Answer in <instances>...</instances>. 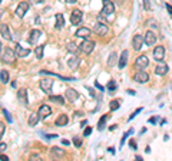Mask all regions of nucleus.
Returning <instances> with one entry per match:
<instances>
[{
    "label": "nucleus",
    "instance_id": "obj_18",
    "mask_svg": "<svg viewBox=\"0 0 172 161\" xmlns=\"http://www.w3.org/2000/svg\"><path fill=\"white\" fill-rule=\"evenodd\" d=\"M68 122H69L68 115H66V114H60V115L57 117V120L55 121V125H56V127H65V125H68Z\"/></svg>",
    "mask_w": 172,
    "mask_h": 161
},
{
    "label": "nucleus",
    "instance_id": "obj_24",
    "mask_svg": "<svg viewBox=\"0 0 172 161\" xmlns=\"http://www.w3.org/2000/svg\"><path fill=\"white\" fill-rule=\"evenodd\" d=\"M65 155V151L62 148H57V147H52L50 150V157L52 158H62Z\"/></svg>",
    "mask_w": 172,
    "mask_h": 161
},
{
    "label": "nucleus",
    "instance_id": "obj_43",
    "mask_svg": "<svg viewBox=\"0 0 172 161\" xmlns=\"http://www.w3.org/2000/svg\"><path fill=\"white\" fill-rule=\"evenodd\" d=\"M6 148H7L6 142H0V153H3V151H6Z\"/></svg>",
    "mask_w": 172,
    "mask_h": 161
},
{
    "label": "nucleus",
    "instance_id": "obj_42",
    "mask_svg": "<svg viewBox=\"0 0 172 161\" xmlns=\"http://www.w3.org/2000/svg\"><path fill=\"white\" fill-rule=\"evenodd\" d=\"M91 132H92V128H85V131H83V135L85 137H88V135H91Z\"/></svg>",
    "mask_w": 172,
    "mask_h": 161
},
{
    "label": "nucleus",
    "instance_id": "obj_12",
    "mask_svg": "<svg viewBox=\"0 0 172 161\" xmlns=\"http://www.w3.org/2000/svg\"><path fill=\"white\" fill-rule=\"evenodd\" d=\"M142 45H143V36L142 35H135L133 39H132V48L135 51H139L142 48Z\"/></svg>",
    "mask_w": 172,
    "mask_h": 161
},
{
    "label": "nucleus",
    "instance_id": "obj_23",
    "mask_svg": "<svg viewBox=\"0 0 172 161\" xmlns=\"http://www.w3.org/2000/svg\"><path fill=\"white\" fill-rule=\"evenodd\" d=\"M79 65H81V59H79V56H72L70 59L68 61V66L70 69H76V68H79Z\"/></svg>",
    "mask_w": 172,
    "mask_h": 161
},
{
    "label": "nucleus",
    "instance_id": "obj_51",
    "mask_svg": "<svg viewBox=\"0 0 172 161\" xmlns=\"http://www.w3.org/2000/svg\"><path fill=\"white\" fill-rule=\"evenodd\" d=\"M86 125H88V121H82V124H81V127H86Z\"/></svg>",
    "mask_w": 172,
    "mask_h": 161
},
{
    "label": "nucleus",
    "instance_id": "obj_6",
    "mask_svg": "<svg viewBox=\"0 0 172 161\" xmlns=\"http://www.w3.org/2000/svg\"><path fill=\"white\" fill-rule=\"evenodd\" d=\"M148 65H149V59H148V56H146V55H141V56L136 58L135 68L138 69V71H139V69H145Z\"/></svg>",
    "mask_w": 172,
    "mask_h": 161
},
{
    "label": "nucleus",
    "instance_id": "obj_47",
    "mask_svg": "<svg viewBox=\"0 0 172 161\" xmlns=\"http://www.w3.org/2000/svg\"><path fill=\"white\" fill-rule=\"evenodd\" d=\"M95 86H96V88L98 89H101V91H103V86L101 85V83H98V82H95Z\"/></svg>",
    "mask_w": 172,
    "mask_h": 161
},
{
    "label": "nucleus",
    "instance_id": "obj_8",
    "mask_svg": "<svg viewBox=\"0 0 172 161\" xmlns=\"http://www.w3.org/2000/svg\"><path fill=\"white\" fill-rule=\"evenodd\" d=\"M165 58V48L164 46H155L154 49V59L158 62H162Z\"/></svg>",
    "mask_w": 172,
    "mask_h": 161
},
{
    "label": "nucleus",
    "instance_id": "obj_34",
    "mask_svg": "<svg viewBox=\"0 0 172 161\" xmlns=\"http://www.w3.org/2000/svg\"><path fill=\"white\" fill-rule=\"evenodd\" d=\"M108 89H109V92L111 94H113L115 91H116V82H115L113 79H111L108 82Z\"/></svg>",
    "mask_w": 172,
    "mask_h": 161
},
{
    "label": "nucleus",
    "instance_id": "obj_32",
    "mask_svg": "<svg viewBox=\"0 0 172 161\" xmlns=\"http://www.w3.org/2000/svg\"><path fill=\"white\" fill-rule=\"evenodd\" d=\"M119 106H121V101H119V99H113V101H111V104H109L111 111H116Z\"/></svg>",
    "mask_w": 172,
    "mask_h": 161
},
{
    "label": "nucleus",
    "instance_id": "obj_54",
    "mask_svg": "<svg viewBox=\"0 0 172 161\" xmlns=\"http://www.w3.org/2000/svg\"><path fill=\"white\" fill-rule=\"evenodd\" d=\"M32 158H33V160H36V158H39V155H37V154H33V155H32Z\"/></svg>",
    "mask_w": 172,
    "mask_h": 161
},
{
    "label": "nucleus",
    "instance_id": "obj_10",
    "mask_svg": "<svg viewBox=\"0 0 172 161\" xmlns=\"http://www.w3.org/2000/svg\"><path fill=\"white\" fill-rule=\"evenodd\" d=\"M95 33L96 35H99V36H105V35L109 32V29H108V26L105 23H101V22H98V23L95 24Z\"/></svg>",
    "mask_w": 172,
    "mask_h": 161
},
{
    "label": "nucleus",
    "instance_id": "obj_26",
    "mask_svg": "<svg viewBox=\"0 0 172 161\" xmlns=\"http://www.w3.org/2000/svg\"><path fill=\"white\" fill-rule=\"evenodd\" d=\"M168 71H169V66L168 65H164V63H162V65L155 66V73H156V75H159V76L168 73Z\"/></svg>",
    "mask_w": 172,
    "mask_h": 161
},
{
    "label": "nucleus",
    "instance_id": "obj_1",
    "mask_svg": "<svg viewBox=\"0 0 172 161\" xmlns=\"http://www.w3.org/2000/svg\"><path fill=\"white\" fill-rule=\"evenodd\" d=\"M79 49H81L83 53H86V55H89V53H92V51L95 49V42L91 40V39H85L83 42L81 43V46H79Z\"/></svg>",
    "mask_w": 172,
    "mask_h": 161
},
{
    "label": "nucleus",
    "instance_id": "obj_38",
    "mask_svg": "<svg viewBox=\"0 0 172 161\" xmlns=\"http://www.w3.org/2000/svg\"><path fill=\"white\" fill-rule=\"evenodd\" d=\"M3 114H4V117L7 118V122H13V118L10 117V114H9V111H6V110H3Z\"/></svg>",
    "mask_w": 172,
    "mask_h": 161
},
{
    "label": "nucleus",
    "instance_id": "obj_55",
    "mask_svg": "<svg viewBox=\"0 0 172 161\" xmlns=\"http://www.w3.org/2000/svg\"><path fill=\"white\" fill-rule=\"evenodd\" d=\"M66 2H68V3H75L76 0H66Z\"/></svg>",
    "mask_w": 172,
    "mask_h": 161
},
{
    "label": "nucleus",
    "instance_id": "obj_56",
    "mask_svg": "<svg viewBox=\"0 0 172 161\" xmlns=\"http://www.w3.org/2000/svg\"><path fill=\"white\" fill-rule=\"evenodd\" d=\"M0 51H2V42H0Z\"/></svg>",
    "mask_w": 172,
    "mask_h": 161
},
{
    "label": "nucleus",
    "instance_id": "obj_57",
    "mask_svg": "<svg viewBox=\"0 0 172 161\" xmlns=\"http://www.w3.org/2000/svg\"><path fill=\"white\" fill-rule=\"evenodd\" d=\"M0 3H2V0H0Z\"/></svg>",
    "mask_w": 172,
    "mask_h": 161
},
{
    "label": "nucleus",
    "instance_id": "obj_39",
    "mask_svg": "<svg viewBox=\"0 0 172 161\" xmlns=\"http://www.w3.org/2000/svg\"><path fill=\"white\" fill-rule=\"evenodd\" d=\"M4 130H6V125H4L3 122H0V138L3 137V134H4Z\"/></svg>",
    "mask_w": 172,
    "mask_h": 161
},
{
    "label": "nucleus",
    "instance_id": "obj_21",
    "mask_svg": "<svg viewBox=\"0 0 172 161\" xmlns=\"http://www.w3.org/2000/svg\"><path fill=\"white\" fill-rule=\"evenodd\" d=\"M128 55H129L128 51H123L121 53V58H119V61H118V66L121 69H123L126 66V63H128Z\"/></svg>",
    "mask_w": 172,
    "mask_h": 161
},
{
    "label": "nucleus",
    "instance_id": "obj_27",
    "mask_svg": "<svg viewBox=\"0 0 172 161\" xmlns=\"http://www.w3.org/2000/svg\"><path fill=\"white\" fill-rule=\"evenodd\" d=\"M39 121H40V118H39V114H32L30 117H29V125H30V127H34V125H36L37 122H39Z\"/></svg>",
    "mask_w": 172,
    "mask_h": 161
},
{
    "label": "nucleus",
    "instance_id": "obj_36",
    "mask_svg": "<svg viewBox=\"0 0 172 161\" xmlns=\"http://www.w3.org/2000/svg\"><path fill=\"white\" fill-rule=\"evenodd\" d=\"M132 132H133V130H129V131H126V132L123 134V137H122V140H121V147H122V145H123V144H125L126 138H128V137H129V135H131Z\"/></svg>",
    "mask_w": 172,
    "mask_h": 161
},
{
    "label": "nucleus",
    "instance_id": "obj_11",
    "mask_svg": "<svg viewBox=\"0 0 172 161\" xmlns=\"http://www.w3.org/2000/svg\"><path fill=\"white\" fill-rule=\"evenodd\" d=\"M14 53H16L17 58H26V56L30 53V49H24L22 45L17 43L16 48H14Z\"/></svg>",
    "mask_w": 172,
    "mask_h": 161
},
{
    "label": "nucleus",
    "instance_id": "obj_33",
    "mask_svg": "<svg viewBox=\"0 0 172 161\" xmlns=\"http://www.w3.org/2000/svg\"><path fill=\"white\" fill-rule=\"evenodd\" d=\"M0 81H2V82H9V72H7V71H2V72H0Z\"/></svg>",
    "mask_w": 172,
    "mask_h": 161
},
{
    "label": "nucleus",
    "instance_id": "obj_50",
    "mask_svg": "<svg viewBox=\"0 0 172 161\" xmlns=\"http://www.w3.org/2000/svg\"><path fill=\"white\" fill-rule=\"evenodd\" d=\"M56 137H57L56 134H52V135L49 134V135H46V138H49V140H50V138H56Z\"/></svg>",
    "mask_w": 172,
    "mask_h": 161
},
{
    "label": "nucleus",
    "instance_id": "obj_16",
    "mask_svg": "<svg viewBox=\"0 0 172 161\" xmlns=\"http://www.w3.org/2000/svg\"><path fill=\"white\" fill-rule=\"evenodd\" d=\"M0 35H2V38L6 39V40H10L12 39V33H10V30H9V26L4 23L0 24Z\"/></svg>",
    "mask_w": 172,
    "mask_h": 161
},
{
    "label": "nucleus",
    "instance_id": "obj_5",
    "mask_svg": "<svg viewBox=\"0 0 172 161\" xmlns=\"http://www.w3.org/2000/svg\"><path fill=\"white\" fill-rule=\"evenodd\" d=\"M27 10H29V3H27V2H20V3L17 4L14 13H16L17 17H24V14L27 13Z\"/></svg>",
    "mask_w": 172,
    "mask_h": 161
},
{
    "label": "nucleus",
    "instance_id": "obj_7",
    "mask_svg": "<svg viewBox=\"0 0 172 161\" xmlns=\"http://www.w3.org/2000/svg\"><path fill=\"white\" fill-rule=\"evenodd\" d=\"M115 12V4L109 0H103V7H102V13L105 16H109V14H113Z\"/></svg>",
    "mask_w": 172,
    "mask_h": 161
},
{
    "label": "nucleus",
    "instance_id": "obj_37",
    "mask_svg": "<svg viewBox=\"0 0 172 161\" xmlns=\"http://www.w3.org/2000/svg\"><path fill=\"white\" fill-rule=\"evenodd\" d=\"M73 144L76 145V147H81V145H82V140L79 137H73Z\"/></svg>",
    "mask_w": 172,
    "mask_h": 161
},
{
    "label": "nucleus",
    "instance_id": "obj_30",
    "mask_svg": "<svg viewBox=\"0 0 172 161\" xmlns=\"http://www.w3.org/2000/svg\"><path fill=\"white\" fill-rule=\"evenodd\" d=\"M43 49H44L43 45H40V46H37V48L34 49V55H36L37 59H42V58H43Z\"/></svg>",
    "mask_w": 172,
    "mask_h": 161
},
{
    "label": "nucleus",
    "instance_id": "obj_35",
    "mask_svg": "<svg viewBox=\"0 0 172 161\" xmlns=\"http://www.w3.org/2000/svg\"><path fill=\"white\" fill-rule=\"evenodd\" d=\"M115 61H116V53L113 52V53H111V56H109V59H108V65H109V68L115 65Z\"/></svg>",
    "mask_w": 172,
    "mask_h": 161
},
{
    "label": "nucleus",
    "instance_id": "obj_22",
    "mask_svg": "<svg viewBox=\"0 0 172 161\" xmlns=\"http://www.w3.org/2000/svg\"><path fill=\"white\" fill-rule=\"evenodd\" d=\"M91 33H92L91 29H88V28H79L78 30H76V36H78V38H82V39L89 38Z\"/></svg>",
    "mask_w": 172,
    "mask_h": 161
},
{
    "label": "nucleus",
    "instance_id": "obj_17",
    "mask_svg": "<svg viewBox=\"0 0 172 161\" xmlns=\"http://www.w3.org/2000/svg\"><path fill=\"white\" fill-rule=\"evenodd\" d=\"M82 12L81 10H73L72 12V14H70V22H72V24H79L82 22Z\"/></svg>",
    "mask_w": 172,
    "mask_h": 161
},
{
    "label": "nucleus",
    "instance_id": "obj_45",
    "mask_svg": "<svg viewBox=\"0 0 172 161\" xmlns=\"http://www.w3.org/2000/svg\"><path fill=\"white\" fill-rule=\"evenodd\" d=\"M149 122H151V124H156V122H158V117H152V118H149Z\"/></svg>",
    "mask_w": 172,
    "mask_h": 161
},
{
    "label": "nucleus",
    "instance_id": "obj_3",
    "mask_svg": "<svg viewBox=\"0 0 172 161\" xmlns=\"http://www.w3.org/2000/svg\"><path fill=\"white\" fill-rule=\"evenodd\" d=\"M14 59H16V53H14V51H12L10 48L4 49L3 56H2V61L6 62V63H13Z\"/></svg>",
    "mask_w": 172,
    "mask_h": 161
},
{
    "label": "nucleus",
    "instance_id": "obj_46",
    "mask_svg": "<svg viewBox=\"0 0 172 161\" xmlns=\"http://www.w3.org/2000/svg\"><path fill=\"white\" fill-rule=\"evenodd\" d=\"M165 6H166V10L169 12V14H172V6L171 4H165Z\"/></svg>",
    "mask_w": 172,
    "mask_h": 161
},
{
    "label": "nucleus",
    "instance_id": "obj_4",
    "mask_svg": "<svg viewBox=\"0 0 172 161\" xmlns=\"http://www.w3.org/2000/svg\"><path fill=\"white\" fill-rule=\"evenodd\" d=\"M132 79H133L135 82H138V83H146L149 81V75L146 72H143V69H139L138 72L133 75V78Z\"/></svg>",
    "mask_w": 172,
    "mask_h": 161
},
{
    "label": "nucleus",
    "instance_id": "obj_15",
    "mask_svg": "<svg viewBox=\"0 0 172 161\" xmlns=\"http://www.w3.org/2000/svg\"><path fill=\"white\" fill-rule=\"evenodd\" d=\"M40 35H42V32H40V30H37V29H33V30H32L30 33H29V38H27L29 43H30V45H34L37 40H39Z\"/></svg>",
    "mask_w": 172,
    "mask_h": 161
},
{
    "label": "nucleus",
    "instance_id": "obj_52",
    "mask_svg": "<svg viewBox=\"0 0 172 161\" xmlns=\"http://www.w3.org/2000/svg\"><path fill=\"white\" fill-rule=\"evenodd\" d=\"M88 91L91 92V95H92V96H95V91H93V89H92V88H88Z\"/></svg>",
    "mask_w": 172,
    "mask_h": 161
},
{
    "label": "nucleus",
    "instance_id": "obj_44",
    "mask_svg": "<svg viewBox=\"0 0 172 161\" xmlns=\"http://www.w3.org/2000/svg\"><path fill=\"white\" fill-rule=\"evenodd\" d=\"M129 145H131V148H132V150H136V142H135V141H133V140H131V141H129Z\"/></svg>",
    "mask_w": 172,
    "mask_h": 161
},
{
    "label": "nucleus",
    "instance_id": "obj_20",
    "mask_svg": "<svg viewBox=\"0 0 172 161\" xmlns=\"http://www.w3.org/2000/svg\"><path fill=\"white\" fill-rule=\"evenodd\" d=\"M65 95H66V99L70 101V102H73L75 99H78L79 94L76 92L73 88H68V89H66V92H65Z\"/></svg>",
    "mask_w": 172,
    "mask_h": 161
},
{
    "label": "nucleus",
    "instance_id": "obj_28",
    "mask_svg": "<svg viewBox=\"0 0 172 161\" xmlns=\"http://www.w3.org/2000/svg\"><path fill=\"white\" fill-rule=\"evenodd\" d=\"M108 118H109V115H108V114H105L103 117L99 120V122H98V130L99 131H103L105 130V122H106V120H108Z\"/></svg>",
    "mask_w": 172,
    "mask_h": 161
},
{
    "label": "nucleus",
    "instance_id": "obj_53",
    "mask_svg": "<svg viewBox=\"0 0 172 161\" xmlns=\"http://www.w3.org/2000/svg\"><path fill=\"white\" fill-rule=\"evenodd\" d=\"M32 3H42V2H43V0H30Z\"/></svg>",
    "mask_w": 172,
    "mask_h": 161
},
{
    "label": "nucleus",
    "instance_id": "obj_29",
    "mask_svg": "<svg viewBox=\"0 0 172 161\" xmlns=\"http://www.w3.org/2000/svg\"><path fill=\"white\" fill-rule=\"evenodd\" d=\"M50 101L52 102H56V104H65V98L62 95H50Z\"/></svg>",
    "mask_w": 172,
    "mask_h": 161
},
{
    "label": "nucleus",
    "instance_id": "obj_49",
    "mask_svg": "<svg viewBox=\"0 0 172 161\" xmlns=\"http://www.w3.org/2000/svg\"><path fill=\"white\" fill-rule=\"evenodd\" d=\"M126 92H128L129 95H135V94H136L135 91H133V89H128V91H126Z\"/></svg>",
    "mask_w": 172,
    "mask_h": 161
},
{
    "label": "nucleus",
    "instance_id": "obj_2",
    "mask_svg": "<svg viewBox=\"0 0 172 161\" xmlns=\"http://www.w3.org/2000/svg\"><path fill=\"white\" fill-rule=\"evenodd\" d=\"M52 88H53V79L49 78L40 79V89L44 94H52Z\"/></svg>",
    "mask_w": 172,
    "mask_h": 161
},
{
    "label": "nucleus",
    "instance_id": "obj_9",
    "mask_svg": "<svg viewBox=\"0 0 172 161\" xmlns=\"http://www.w3.org/2000/svg\"><path fill=\"white\" fill-rule=\"evenodd\" d=\"M143 42H145L148 46L155 45V43H156V35H155V32H152V30H148V32H146L145 36H143Z\"/></svg>",
    "mask_w": 172,
    "mask_h": 161
},
{
    "label": "nucleus",
    "instance_id": "obj_14",
    "mask_svg": "<svg viewBox=\"0 0 172 161\" xmlns=\"http://www.w3.org/2000/svg\"><path fill=\"white\" fill-rule=\"evenodd\" d=\"M37 114H39V118H40V120H44V118H47L52 114L50 106L49 105H42L40 108H39V111H37Z\"/></svg>",
    "mask_w": 172,
    "mask_h": 161
},
{
    "label": "nucleus",
    "instance_id": "obj_41",
    "mask_svg": "<svg viewBox=\"0 0 172 161\" xmlns=\"http://www.w3.org/2000/svg\"><path fill=\"white\" fill-rule=\"evenodd\" d=\"M142 110H143V108H138V110H136V111H135V112H133V114H131V117H129V121H131V120H132V118H135V117H136V115H138V114H139V112H141V111H142Z\"/></svg>",
    "mask_w": 172,
    "mask_h": 161
},
{
    "label": "nucleus",
    "instance_id": "obj_13",
    "mask_svg": "<svg viewBox=\"0 0 172 161\" xmlns=\"http://www.w3.org/2000/svg\"><path fill=\"white\" fill-rule=\"evenodd\" d=\"M17 99L22 102V105H24V106L29 105V99H27V91L24 88L17 91Z\"/></svg>",
    "mask_w": 172,
    "mask_h": 161
},
{
    "label": "nucleus",
    "instance_id": "obj_40",
    "mask_svg": "<svg viewBox=\"0 0 172 161\" xmlns=\"http://www.w3.org/2000/svg\"><path fill=\"white\" fill-rule=\"evenodd\" d=\"M98 22H101V23H105V24H106V19H105V14H103V13H101V14L98 16Z\"/></svg>",
    "mask_w": 172,
    "mask_h": 161
},
{
    "label": "nucleus",
    "instance_id": "obj_19",
    "mask_svg": "<svg viewBox=\"0 0 172 161\" xmlns=\"http://www.w3.org/2000/svg\"><path fill=\"white\" fill-rule=\"evenodd\" d=\"M42 75H49V76H55V78H59L60 81H75V78H70V76H62V75H57L55 72H50V71H40Z\"/></svg>",
    "mask_w": 172,
    "mask_h": 161
},
{
    "label": "nucleus",
    "instance_id": "obj_48",
    "mask_svg": "<svg viewBox=\"0 0 172 161\" xmlns=\"http://www.w3.org/2000/svg\"><path fill=\"white\" fill-rule=\"evenodd\" d=\"M0 160H2V161H7V160H9V157H7V155H3V154H2V155H0Z\"/></svg>",
    "mask_w": 172,
    "mask_h": 161
},
{
    "label": "nucleus",
    "instance_id": "obj_25",
    "mask_svg": "<svg viewBox=\"0 0 172 161\" xmlns=\"http://www.w3.org/2000/svg\"><path fill=\"white\" fill-rule=\"evenodd\" d=\"M55 17H56V24H55V28H56L57 30L63 29V26H65V17H63V14H62V13H57Z\"/></svg>",
    "mask_w": 172,
    "mask_h": 161
},
{
    "label": "nucleus",
    "instance_id": "obj_31",
    "mask_svg": "<svg viewBox=\"0 0 172 161\" xmlns=\"http://www.w3.org/2000/svg\"><path fill=\"white\" fill-rule=\"evenodd\" d=\"M68 51L70 52V53H73V55H76L79 51V48L76 46V43H73V42H70V43H68Z\"/></svg>",
    "mask_w": 172,
    "mask_h": 161
}]
</instances>
